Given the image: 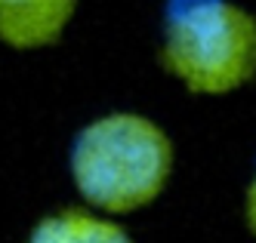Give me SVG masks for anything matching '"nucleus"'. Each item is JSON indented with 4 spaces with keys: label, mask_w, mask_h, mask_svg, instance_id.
<instances>
[{
    "label": "nucleus",
    "mask_w": 256,
    "mask_h": 243,
    "mask_svg": "<svg viewBox=\"0 0 256 243\" xmlns=\"http://www.w3.org/2000/svg\"><path fill=\"white\" fill-rule=\"evenodd\" d=\"M160 65L192 92L244 86L256 74V15L234 0H167Z\"/></svg>",
    "instance_id": "obj_1"
},
{
    "label": "nucleus",
    "mask_w": 256,
    "mask_h": 243,
    "mask_svg": "<svg viewBox=\"0 0 256 243\" xmlns=\"http://www.w3.org/2000/svg\"><path fill=\"white\" fill-rule=\"evenodd\" d=\"M170 163V139L136 114L102 117L80 129L71 145V176L80 194L108 213H130L154 200Z\"/></svg>",
    "instance_id": "obj_2"
},
{
    "label": "nucleus",
    "mask_w": 256,
    "mask_h": 243,
    "mask_svg": "<svg viewBox=\"0 0 256 243\" xmlns=\"http://www.w3.org/2000/svg\"><path fill=\"white\" fill-rule=\"evenodd\" d=\"M78 0H0V40L12 49L56 43L68 28Z\"/></svg>",
    "instance_id": "obj_3"
},
{
    "label": "nucleus",
    "mask_w": 256,
    "mask_h": 243,
    "mask_svg": "<svg viewBox=\"0 0 256 243\" xmlns=\"http://www.w3.org/2000/svg\"><path fill=\"white\" fill-rule=\"evenodd\" d=\"M28 243H130V237L112 222H102L78 210H65L59 216L44 219Z\"/></svg>",
    "instance_id": "obj_4"
},
{
    "label": "nucleus",
    "mask_w": 256,
    "mask_h": 243,
    "mask_svg": "<svg viewBox=\"0 0 256 243\" xmlns=\"http://www.w3.org/2000/svg\"><path fill=\"white\" fill-rule=\"evenodd\" d=\"M247 225L256 234V179L250 182V188H247Z\"/></svg>",
    "instance_id": "obj_5"
}]
</instances>
